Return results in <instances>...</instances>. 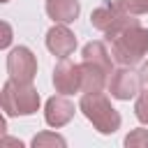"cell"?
Here are the masks:
<instances>
[{
	"label": "cell",
	"mask_w": 148,
	"mask_h": 148,
	"mask_svg": "<svg viewBox=\"0 0 148 148\" xmlns=\"http://www.w3.org/2000/svg\"><path fill=\"white\" fill-rule=\"evenodd\" d=\"M106 42L111 44L109 56L123 67H134L136 62L143 60V56H148V30L141 28L139 23L123 28Z\"/></svg>",
	"instance_id": "6da1fadb"
},
{
	"label": "cell",
	"mask_w": 148,
	"mask_h": 148,
	"mask_svg": "<svg viewBox=\"0 0 148 148\" xmlns=\"http://www.w3.org/2000/svg\"><path fill=\"white\" fill-rule=\"evenodd\" d=\"M81 113L92 123V127L99 134H113L120 127V113L111 106L109 97L99 90V92H83L81 102H79Z\"/></svg>",
	"instance_id": "7a4b0ae2"
},
{
	"label": "cell",
	"mask_w": 148,
	"mask_h": 148,
	"mask_svg": "<svg viewBox=\"0 0 148 148\" xmlns=\"http://www.w3.org/2000/svg\"><path fill=\"white\" fill-rule=\"evenodd\" d=\"M0 109L7 116H32L39 109V92L32 88V83H21L9 79L0 88Z\"/></svg>",
	"instance_id": "3957f363"
},
{
	"label": "cell",
	"mask_w": 148,
	"mask_h": 148,
	"mask_svg": "<svg viewBox=\"0 0 148 148\" xmlns=\"http://www.w3.org/2000/svg\"><path fill=\"white\" fill-rule=\"evenodd\" d=\"M90 23H92V28L102 30L106 39H111L123 28L139 23V18H136V14H132L127 9V2L125 0H106L104 5H99L90 14Z\"/></svg>",
	"instance_id": "277c9868"
},
{
	"label": "cell",
	"mask_w": 148,
	"mask_h": 148,
	"mask_svg": "<svg viewBox=\"0 0 148 148\" xmlns=\"http://www.w3.org/2000/svg\"><path fill=\"white\" fill-rule=\"evenodd\" d=\"M106 88L111 92V97L116 99H132L141 92V79H139V72H134L132 67H118V69H111L109 72V79H106Z\"/></svg>",
	"instance_id": "5b68a950"
},
{
	"label": "cell",
	"mask_w": 148,
	"mask_h": 148,
	"mask_svg": "<svg viewBox=\"0 0 148 148\" xmlns=\"http://www.w3.org/2000/svg\"><path fill=\"white\" fill-rule=\"evenodd\" d=\"M7 72L9 79L21 83H32L37 74V58L28 46H14L7 56Z\"/></svg>",
	"instance_id": "8992f818"
},
{
	"label": "cell",
	"mask_w": 148,
	"mask_h": 148,
	"mask_svg": "<svg viewBox=\"0 0 148 148\" xmlns=\"http://www.w3.org/2000/svg\"><path fill=\"white\" fill-rule=\"evenodd\" d=\"M53 86L60 95H74L81 90V69L79 65L69 62L67 58H60V62L53 69Z\"/></svg>",
	"instance_id": "52a82bcc"
},
{
	"label": "cell",
	"mask_w": 148,
	"mask_h": 148,
	"mask_svg": "<svg viewBox=\"0 0 148 148\" xmlns=\"http://www.w3.org/2000/svg\"><path fill=\"white\" fill-rule=\"evenodd\" d=\"M46 49L56 58H69L76 49V37L65 23H56L46 32Z\"/></svg>",
	"instance_id": "ba28073f"
},
{
	"label": "cell",
	"mask_w": 148,
	"mask_h": 148,
	"mask_svg": "<svg viewBox=\"0 0 148 148\" xmlns=\"http://www.w3.org/2000/svg\"><path fill=\"white\" fill-rule=\"evenodd\" d=\"M44 118L51 127H62L74 118V102L67 99V95H53L46 99Z\"/></svg>",
	"instance_id": "9c48e42d"
},
{
	"label": "cell",
	"mask_w": 148,
	"mask_h": 148,
	"mask_svg": "<svg viewBox=\"0 0 148 148\" xmlns=\"http://www.w3.org/2000/svg\"><path fill=\"white\" fill-rule=\"evenodd\" d=\"M79 69H81V90L83 92H99V90H104L106 79H109V69H104L102 65L88 62V60H83L79 65Z\"/></svg>",
	"instance_id": "30bf717a"
},
{
	"label": "cell",
	"mask_w": 148,
	"mask_h": 148,
	"mask_svg": "<svg viewBox=\"0 0 148 148\" xmlns=\"http://www.w3.org/2000/svg\"><path fill=\"white\" fill-rule=\"evenodd\" d=\"M81 12L79 0H46V14L53 23H72Z\"/></svg>",
	"instance_id": "8fae6325"
},
{
	"label": "cell",
	"mask_w": 148,
	"mask_h": 148,
	"mask_svg": "<svg viewBox=\"0 0 148 148\" xmlns=\"http://www.w3.org/2000/svg\"><path fill=\"white\" fill-rule=\"evenodd\" d=\"M83 60L95 62V65H102V67L109 69V72L113 69V67H111V56H109L104 42H88V44L83 46Z\"/></svg>",
	"instance_id": "7c38bea8"
},
{
	"label": "cell",
	"mask_w": 148,
	"mask_h": 148,
	"mask_svg": "<svg viewBox=\"0 0 148 148\" xmlns=\"http://www.w3.org/2000/svg\"><path fill=\"white\" fill-rule=\"evenodd\" d=\"M32 146L35 148H65L67 146V141L60 136V134H56V132H39L35 139H32Z\"/></svg>",
	"instance_id": "4fadbf2b"
},
{
	"label": "cell",
	"mask_w": 148,
	"mask_h": 148,
	"mask_svg": "<svg viewBox=\"0 0 148 148\" xmlns=\"http://www.w3.org/2000/svg\"><path fill=\"white\" fill-rule=\"evenodd\" d=\"M125 146L127 148H148V130H143V127L132 130L125 136Z\"/></svg>",
	"instance_id": "5bb4252c"
},
{
	"label": "cell",
	"mask_w": 148,
	"mask_h": 148,
	"mask_svg": "<svg viewBox=\"0 0 148 148\" xmlns=\"http://www.w3.org/2000/svg\"><path fill=\"white\" fill-rule=\"evenodd\" d=\"M134 113H136L139 123L148 125V90L139 92V97H136V102H134Z\"/></svg>",
	"instance_id": "9a60e30c"
},
{
	"label": "cell",
	"mask_w": 148,
	"mask_h": 148,
	"mask_svg": "<svg viewBox=\"0 0 148 148\" xmlns=\"http://www.w3.org/2000/svg\"><path fill=\"white\" fill-rule=\"evenodd\" d=\"M12 39H14V30H12V25H9L7 21H0V51L7 49V46L12 44Z\"/></svg>",
	"instance_id": "2e32d148"
},
{
	"label": "cell",
	"mask_w": 148,
	"mask_h": 148,
	"mask_svg": "<svg viewBox=\"0 0 148 148\" xmlns=\"http://www.w3.org/2000/svg\"><path fill=\"white\" fill-rule=\"evenodd\" d=\"M127 2V9L132 14H148V0H125Z\"/></svg>",
	"instance_id": "e0dca14e"
},
{
	"label": "cell",
	"mask_w": 148,
	"mask_h": 148,
	"mask_svg": "<svg viewBox=\"0 0 148 148\" xmlns=\"http://www.w3.org/2000/svg\"><path fill=\"white\" fill-rule=\"evenodd\" d=\"M139 79H141V83L148 88V60L141 65V72H139Z\"/></svg>",
	"instance_id": "ac0fdd59"
},
{
	"label": "cell",
	"mask_w": 148,
	"mask_h": 148,
	"mask_svg": "<svg viewBox=\"0 0 148 148\" xmlns=\"http://www.w3.org/2000/svg\"><path fill=\"white\" fill-rule=\"evenodd\" d=\"M0 146H18V148H21L23 143H21L18 139H12V136H7V134H5V136H2V141H0Z\"/></svg>",
	"instance_id": "d6986e66"
},
{
	"label": "cell",
	"mask_w": 148,
	"mask_h": 148,
	"mask_svg": "<svg viewBox=\"0 0 148 148\" xmlns=\"http://www.w3.org/2000/svg\"><path fill=\"white\" fill-rule=\"evenodd\" d=\"M5 134H7V120H5V116L0 113V141H2Z\"/></svg>",
	"instance_id": "ffe728a7"
},
{
	"label": "cell",
	"mask_w": 148,
	"mask_h": 148,
	"mask_svg": "<svg viewBox=\"0 0 148 148\" xmlns=\"http://www.w3.org/2000/svg\"><path fill=\"white\" fill-rule=\"evenodd\" d=\"M5 2H9V0H0V5H5Z\"/></svg>",
	"instance_id": "44dd1931"
}]
</instances>
